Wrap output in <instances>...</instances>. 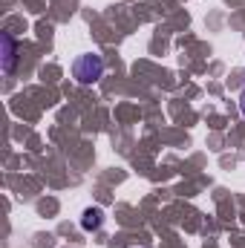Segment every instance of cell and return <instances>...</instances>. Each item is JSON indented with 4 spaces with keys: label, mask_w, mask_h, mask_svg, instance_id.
Returning a JSON list of instances; mask_svg holds the SVG:
<instances>
[{
    "label": "cell",
    "mask_w": 245,
    "mask_h": 248,
    "mask_svg": "<svg viewBox=\"0 0 245 248\" xmlns=\"http://www.w3.org/2000/svg\"><path fill=\"white\" fill-rule=\"evenodd\" d=\"M0 44H3V72H12L15 69V61H17V44L9 32L0 35Z\"/></svg>",
    "instance_id": "2"
},
{
    "label": "cell",
    "mask_w": 245,
    "mask_h": 248,
    "mask_svg": "<svg viewBox=\"0 0 245 248\" xmlns=\"http://www.w3.org/2000/svg\"><path fill=\"white\" fill-rule=\"evenodd\" d=\"M240 110H243V116H245V87H243V93H240Z\"/></svg>",
    "instance_id": "4"
},
{
    "label": "cell",
    "mask_w": 245,
    "mask_h": 248,
    "mask_svg": "<svg viewBox=\"0 0 245 248\" xmlns=\"http://www.w3.org/2000/svg\"><path fill=\"white\" fill-rule=\"evenodd\" d=\"M104 75V58L95 52H84L72 61V78L78 84H95Z\"/></svg>",
    "instance_id": "1"
},
{
    "label": "cell",
    "mask_w": 245,
    "mask_h": 248,
    "mask_svg": "<svg viewBox=\"0 0 245 248\" xmlns=\"http://www.w3.org/2000/svg\"><path fill=\"white\" fill-rule=\"evenodd\" d=\"M101 222H104V214H101L98 208H90V211L84 214V219H81V225H84L87 231H98Z\"/></svg>",
    "instance_id": "3"
}]
</instances>
